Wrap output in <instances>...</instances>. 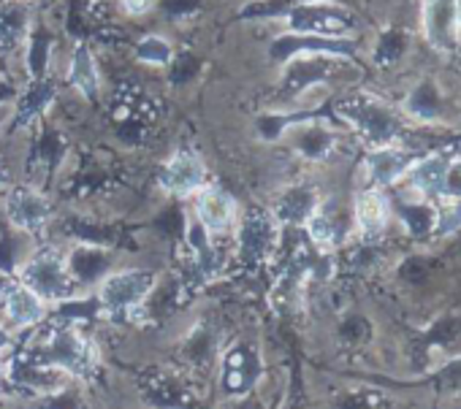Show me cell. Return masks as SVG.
Segmentation results:
<instances>
[{
	"label": "cell",
	"mask_w": 461,
	"mask_h": 409,
	"mask_svg": "<svg viewBox=\"0 0 461 409\" xmlns=\"http://www.w3.org/2000/svg\"><path fill=\"white\" fill-rule=\"evenodd\" d=\"M66 82L85 101H93L95 103L98 95H101V74H98V66H95V55H93V49L85 41H77L74 49H71V55H68Z\"/></svg>",
	"instance_id": "cell-10"
},
{
	"label": "cell",
	"mask_w": 461,
	"mask_h": 409,
	"mask_svg": "<svg viewBox=\"0 0 461 409\" xmlns=\"http://www.w3.org/2000/svg\"><path fill=\"white\" fill-rule=\"evenodd\" d=\"M342 114H345V117L369 138V141L385 147V141H388V136H391V120H388L385 106L369 103V101H366V103H350V106L342 109Z\"/></svg>",
	"instance_id": "cell-14"
},
{
	"label": "cell",
	"mask_w": 461,
	"mask_h": 409,
	"mask_svg": "<svg viewBox=\"0 0 461 409\" xmlns=\"http://www.w3.org/2000/svg\"><path fill=\"white\" fill-rule=\"evenodd\" d=\"M206 184V163L195 149H176L160 165L158 187L174 198H193Z\"/></svg>",
	"instance_id": "cell-3"
},
{
	"label": "cell",
	"mask_w": 461,
	"mask_h": 409,
	"mask_svg": "<svg viewBox=\"0 0 461 409\" xmlns=\"http://www.w3.org/2000/svg\"><path fill=\"white\" fill-rule=\"evenodd\" d=\"M0 309H4V317L17 328L39 325L47 317V301L20 280L0 288Z\"/></svg>",
	"instance_id": "cell-8"
},
{
	"label": "cell",
	"mask_w": 461,
	"mask_h": 409,
	"mask_svg": "<svg viewBox=\"0 0 461 409\" xmlns=\"http://www.w3.org/2000/svg\"><path fill=\"white\" fill-rule=\"evenodd\" d=\"M4 212H6L9 223L17 231L33 234V231H41L50 223L52 207H50V200H47V195L41 190L20 184V187H12L4 195Z\"/></svg>",
	"instance_id": "cell-6"
},
{
	"label": "cell",
	"mask_w": 461,
	"mask_h": 409,
	"mask_svg": "<svg viewBox=\"0 0 461 409\" xmlns=\"http://www.w3.org/2000/svg\"><path fill=\"white\" fill-rule=\"evenodd\" d=\"M237 239H240V250L245 255H250V258H267L269 250L275 247L277 226H275L272 215H267V212H248L245 218L240 215Z\"/></svg>",
	"instance_id": "cell-12"
},
{
	"label": "cell",
	"mask_w": 461,
	"mask_h": 409,
	"mask_svg": "<svg viewBox=\"0 0 461 409\" xmlns=\"http://www.w3.org/2000/svg\"><path fill=\"white\" fill-rule=\"evenodd\" d=\"M31 4L17 0H0V58L23 52L31 36Z\"/></svg>",
	"instance_id": "cell-11"
},
{
	"label": "cell",
	"mask_w": 461,
	"mask_h": 409,
	"mask_svg": "<svg viewBox=\"0 0 461 409\" xmlns=\"http://www.w3.org/2000/svg\"><path fill=\"white\" fill-rule=\"evenodd\" d=\"M356 228L366 239H375L385 231L388 223V203L377 190H364L356 195V207H353Z\"/></svg>",
	"instance_id": "cell-13"
},
{
	"label": "cell",
	"mask_w": 461,
	"mask_h": 409,
	"mask_svg": "<svg viewBox=\"0 0 461 409\" xmlns=\"http://www.w3.org/2000/svg\"><path fill=\"white\" fill-rule=\"evenodd\" d=\"M193 215H195V223L203 231V236L220 239V236H228V234L237 231L242 209H240L237 198L228 190L214 187V184H203L193 195Z\"/></svg>",
	"instance_id": "cell-2"
},
{
	"label": "cell",
	"mask_w": 461,
	"mask_h": 409,
	"mask_svg": "<svg viewBox=\"0 0 461 409\" xmlns=\"http://www.w3.org/2000/svg\"><path fill=\"white\" fill-rule=\"evenodd\" d=\"M152 285H155V277L147 274V271H112L104 277L101 282V304L109 309V312H128L133 307H139L149 293H152Z\"/></svg>",
	"instance_id": "cell-4"
},
{
	"label": "cell",
	"mask_w": 461,
	"mask_h": 409,
	"mask_svg": "<svg viewBox=\"0 0 461 409\" xmlns=\"http://www.w3.org/2000/svg\"><path fill=\"white\" fill-rule=\"evenodd\" d=\"M447 168H450V165H447V160H445V157L431 155V157H426V160L410 163V165H407V171H404L402 176H407V179H410V184L426 195V192H439V190H442Z\"/></svg>",
	"instance_id": "cell-16"
},
{
	"label": "cell",
	"mask_w": 461,
	"mask_h": 409,
	"mask_svg": "<svg viewBox=\"0 0 461 409\" xmlns=\"http://www.w3.org/2000/svg\"><path fill=\"white\" fill-rule=\"evenodd\" d=\"M20 282L28 285L36 296H41L47 304H60L77 296L79 280L68 266V258H63L55 250H41L31 255L20 266Z\"/></svg>",
	"instance_id": "cell-1"
},
{
	"label": "cell",
	"mask_w": 461,
	"mask_h": 409,
	"mask_svg": "<svg viewBox=\"0 0 461 409\" xmlns=\"http://www.w3.org/2000/svg\"><path fill=\"white\" fill-rule=\"evenodd\" d=\"M280 22L288 28V33L299 36H337L348 28L345 17L334 12L331 6L321 4V0H307V4H296L288 12L280 14Z\"/></svg>",
	"instance_id": "cell-5"
},
{
	"label": "cell",
	"mask_w": 461,
	"mask_h": 409,
	"mask_svg": "<svg viewBox=\"0 0 461 409\" xmlns=\"http://www.w3.org/2000/svg\"><path fill=\"white\" fill-rule=\"evenodd\" d=\"M174 58H176V49H174L171 39H166L163 33H147L133 47V60L141 66H149V68L166 71L174 63Z\"/></svg>",
	"instance_id": "cell-17"
},
{
	"label": "cell",
	"mask_w": 461,
	"mask_h": 409,
	"mask_svg": "<svg viewBox=\"0 0 461 409\" xmlns=\"http://www.w3.org/2000/svg\"><path fill=\"white\" fill-rule=\"evenodd\" d=\"M420 25L426 41L434 49H453L461 31V0H423Z\"/></svg>",
	"instance_id": "cell-7"
},
{
	"label": "cell",
	"mask_w": 461,
	"mask_h": 409,
	"mask_svg": "<svg viewBox=\"0 0 461 409\" xmlns=\"http://www.w3.org/2000/svg\"><path fill=\"white\" fill-rule=\"evenodd\" d=\"M315 203L318 198L304 190V187H294L283 195V203H280V209H277V220H299V223H307V218L312 215L315 209Z\"/></svg>",
	"instance_id": "cell-18"
},
{
	"label": "cell",
	"mask_w": 461,
	"mask_h": 409,
	"mask_svg": "<svg viewBox=\"0 0 461 409\" xmlns=\"http://www.w3.org/2000/svg\"><path fill=\"white\" fill-rule=\"evenodd\" d=\"M117 4H120V9H122L125 17H131V20H144V17H149V14L158 9L160 0H117Z\"/></svg>",
	"instance_id": "cell-19"
},
{
	"label": "cell",
	"mask_w": 461,
	"mask_h": 409,
	"mask_svg": "<svg viewBox=\"0 0 461 409\" xmlns=\"http://www.w3.org/2000/svg\"><path fill=\"white\" fill-rule=\"evenodd\" d=\"M283 144H288L296 155L307 157V160H321L331 152L334 144V133L331 128L315 122V120H302V122H285L280 136Z\"/></svg>",
	"instance_id": "cell-9"
},
{
	"label": "cell",
	"mask_w": 461,
	"mask_h": 409,
	"mask_svg": "<svg viewBox=\"0 0 461 409\" xmlns=\"http://www.w3.org/2000/svg\"><path fill=\"white\" fill-rule=\"evenodd\" d=\"M17 4H36V0H17Z\"/></svg>",
	"instance_id": "cell-20"
},
{
	"label": "cell",
	"mask_w": 461,
	"mask_h": 409,
	"mask_svg": "<svg viewBox=\"0 0 461 409\" xmlns=\"http://www.w3.org/2000/svg\"><path fill=\"white\" fill-rule=\"evenodd\" d=\"M410 157L402 149L393 147H377L369 157H366V176L375 184H391L396 179H402V173L407 171Z\"/></svg>",
	"instance_id": "cell-15"
}]
</instances>
